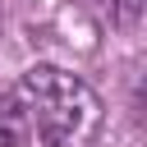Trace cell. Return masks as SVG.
Wrapping results in <instances>:
<instances>
[{
  "label": "cell",
  "mask_w": 147,
  "mask_h": 147,
  "mask_svg": "<svg viewBox=\"0 0 147 147\" xmlns=\"http://www.w3.org/2000/svg\"><path fill=\"white\" fill-rule=\"evenodd\" d=\"M32 138V124H28V110L14 92H0V147H23Z\"/></svg>",
  "instance_id": "7a4b0ae2"
},
{
  "label": "cell",
  "mask_w": 147,
  "mask_h": 147,
  "mask_svg": "<svg viewBox=\"0 0 147 147\" xmlns=\"http://www.w3.org/2000/svg\"><path fill=\"white\" fill-rule=\"evenodd\" d=\"M18 101L46 147H96L106 110L101 96L78 74H64L55 64H32L18 78Z\"/></svg>",
  "instance_id": "6da1fadb"
}]
</instances>
